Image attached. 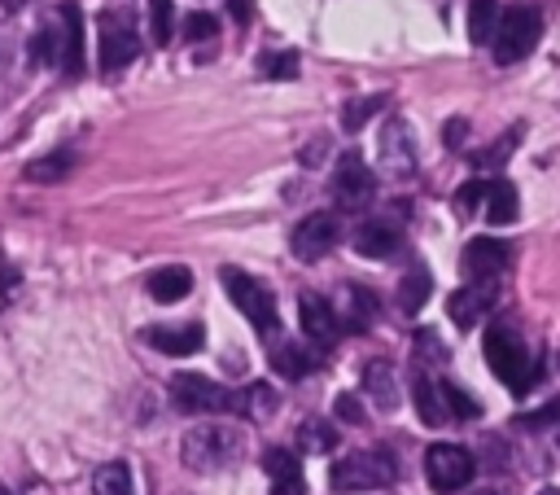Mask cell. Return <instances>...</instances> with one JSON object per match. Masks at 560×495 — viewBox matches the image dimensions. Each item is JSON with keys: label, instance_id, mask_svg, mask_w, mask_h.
<instances>
[{"label": "cell", "instance_id": "cell-21", "mask_svg": "<svg viewBox=\"0 0 560 495\" xmlns=\"http://www.w3.org/2000/svg\"><path fill=\"white\" fill-rule=\"evenodd\" d=\"M188 289H192V272H188V267H179V263L158 267V272L149 276V293H153L158 302H179Z\"/></svg>", "mask_w": 560, "mask_h": 495}, {"label": "cell", "instance_id": "cell-30", "mask_svg": "<svg viewBox=\"0 0 560 495\" xmlns=\"http://www.w3.org/2000/svg\"><path fill=\"white\" fill-rule=\"evenodd\" d=\"M438 385H442V403H446V416L451 421H472L481 412V403L472 394H464L459 385H451V381H438Z\"/></svg>", "mask_w": 560, "mask_h": 495}, {"label": "cell", "instance_id": "cell-35", "mask_svg": "<svg viewBox=\"0 0 560 495\" xmlns=\"http://www.w3.org/2000/svg\"><path fill=\"white\" fill-rule=\"evenodd\" d=\"M516 140H521V127H512V131H508V136H499L490 149H481V153H477V166H499L503 158H512Z\"/></svg>", "mask_w": 560, "mask_h": 495}, {"label": "cell", "instance_id": "cell-18", "mask_svg": "<svg viewBox=\"0 0 560 495\" xmlns=\"http://www.w3.org/2000/svg\"><path fill=\"white\" fill-rule=\"evenodd\" d=\"M363 390H368V399H372L381 412H394V407H398V377H394V364H385V359L363 364Z\"/></svg>", "mask_w": 560, "mask_h": 495}, {"label": "cell", "instance_id": "cell-5", "mask_svg": "<svg viewBox=\"0 0 560 495\" xmlns=\"http://www.w3.org/2000/svg\"><path fill=\"white\" fill-rule=\"evenodd\" d=\"M542 35V13L529 9V4H516L508 13H499V26H494V61L499 66H512L521 57H529V48L538 44Z\"/></svg>", "mask_w": 560, "mask_h": 495}, {"label": "cell", "instance_id": "cell-10", "mask_svg": "<svg viewBox=\"0 0 560 495\" xmlns=\"http://www.w3.org/2000/svg\"><path fill=\"white\" fill-rule=\"evenodd\" d=\"M472 469H477L472 456L464 447H455V442H433L424 451V477H429L433 491H459V486H468L472 482Z\"/></svg>", "mask_w": 560, "mask_h": 495}, {"label": "cell", "instance_id": "cell-28", "mask_svg": "<svg viewBox=\"0 0 560 495\" xmlns=\"http://www.w3.org/2000/svg\"><path fill=\"white\" fill-rule=\"evenodd\" d=\"M494 26H499V4L494 0H468V35L477 44L494 39Z\"/></svg>", "mask_w": 560, "mask_h": 495}, {"label": "cell", "instance_id": "cell-24", "mask_svg": "<svg viewBox=\"0 0 560 495\" xmlns=\"http://www.w3.org/2000/svg\"><path fill=\"white\" fill-rule=\"evenodd\" d=\"M92 495H136V482H131V469L122 460H109L92 473Z\"/></svg>", "mask_w": 560, "mask_h": 495}, {"label": "cell", "instance_id": "cell-6", "mask_svg": "<svg viewBox=\"0 0 560 495\" xmlns=\"http://www.w3.org/2000/svg\"><path fill=\"white\" fill-rule=\"evenodd\" d=\"M171 403L188 416H210V412H236V394L201 372H175L171 377Z\"/></svg>", "mask_w": 560, "mask_h": 495}, {"label": "cell", "instance_id": "cell-17", "mask_svg": "<svg viewBox=\"0 0 560 495\" xmlns=\"http://www.w3.org/2000/svg\"><path fill=\"white\" fill-rule=\"evenodd\" d=\"M398 228L394 223H385V219H368V223H359V232H354V250L363 254V258H394L398 254Z\"/></svg>", "mask_w": 560, "mask_h": 495}, {"label": "cell", "instance_id": "cell-34", "mask_svg": "<svg viewBox=\"0 0 560 495\" xmlns=\"http://www.w3.org/2000/svg\"><path fill=\"white\" fill-rule=\"evenodd\" d=\"M376 315V298H372V289H350V329H368V320Z\"/></svg>", "mask_w": 560, "mask_h": 495}, {"label": "cell", "instance_id": "cell-23", "mask_svg": "<svg viewBox=\"0 0 560 495\" xmlns=\"http://www.w3.org/2000/svg\"><path fill=\"white\" fill-rule=\"evenodd\" d=\"M74 171V153L70 149H57V153H48V158H35V162H26V180L31 184H52V180H66Z\"/></svg>", "mask_w": 560, "mask_h": 495}, {"label": "cell", "instance_id": "cell-20", "mask_svg": "<svg viewBox=\"0 0 560 495\" xmlns=\"http://www.w3.org/2000/svg\"><path fill=\"white\" fill-rule=\"evenodd\" d=\"M411 399H416V416L424 421V425H446L451 416H446V403H442V385L438 381H429V377H411Z\"/></svg>", "mask_w": 560, "mask_h": 495}, {"label": "cell", "instance_id": "cell-26", "mask_svg": "<svg viewBox=\"0 0 560 495\" xmlns=\"http://www.w3.org/2000/svg\"><path fill=\"white\" fill-rule=\"evenodd\" d=\"M429 289H433V285H429V272H424V267L416 263V267H411V272L402 276V285H398V307H402L407 315H416V311L424 307Z\"/></svg>", "mask_w": 560, "mask_h": 495}, {"label": "cell", "instance_id": "cell-37", "mask_svg": "<svg viewBox=\"0 0 560 495\" xmlns=\"http://www.w3.org/2000/svg\"><path fill=\"white\" fill-rule=\"evenodd\" d=\"M481 202H486V180H468V184H459V193H455V206H459L464 215L481 210Z\"/></svg>", "mask_w": 560, "mask_h": 495}, {"label": "cell", "instance_id": "cell-11", "mask_svg": "<svg viewBox=\"0 0 560 495\" xmlns=\"http://www.w3.org/2000/svg\"><path fill=\"white\" fill-rule=\"evenodd\" d=\"M337 241H341V223H337L332 210H311L306 219H298V228L289 237V245L302 263H319Z\"/></svg>", "mask_w": 560, "mask_h": 495}, {"label": "cell", "instance_id": "cell-4", "mask_svg": "<svg viewBox=\"0 0 560 495\" xmlns=\"http://www.w3.org/2000/svg\"><path fill=\"white\" fill-rule=\"evenodd\" d=\"M219 280H223V293L232 298V307L262 333V337H271L276 329H280V311H276V293L262 285V280H254L249 272H241V267H219Z\"/></svg>", "mask_w": 560, "mask_h": 495}, {"label": "cell", "instance_id": "cell-42", "mask_svg": "<svg viewBox=\"0 0 560 495\" xmlns=\"http://www.w3.org/2000/svg\"><path fill=\"white\" fill-rule=\"evenodd\" d=\"M459 136H464V118H455V123L446 127V140H451V145H459Z\"/></svg>", "mask_w": 560, "mask_h": 495}, {"label": "cell", "instance_id": "cell-27", "mask_svg": "<svg viewBox=\"0 0 560 495\" xmlns=\"http://www.w3.org/2000/svg\"><path fill=\"white\" fill-rule=\"evenodd\" d=\"M389 105V96L385 92H372V96H354V101H346V110H341V127L346 131H359L372 114H381Z\"/></svg>", "mask_w": 560, "mask_h": 495}, {"label": "cell", "instance_id": "cell-16", "mask_svg": "<svg viewBox=\"0 0 560 495\" xmlns=\"http://www.w3.org/2000/svg\"><path fill=\"white\" fill-rule=\"evenodd\" d=\"M494 307V285H464L446 298V315L459 324V329H472L486 311Z\"/></svg>", "mask_w": 560, "mask_h": 495}, {"label": "cell", "instance_id": "cell-19", "mask_svg": "<svg viewBox=\"0 0 560 495\" xmlns=\"http://www.w3.org/2000/svg\"><path fill=\"white\" fill-rule=\"evenodd\" d=\"M271 364H276V372H280V377H289V381H302V377H311V372H315V364H319V350H311V346H298V342H280V346L271 350Z\"/></svg>", "mask_w": 560, "mask_h": 495}, {"label": "cell", "instance_id": "cell-12", "mask_svg": "<svg viewBox=\"0 0 560 495\" xmlns=\"http://www.w3.org/2000/svg\"><path fill=\"white\" fill-rule=\"evenodd\" d=\"M508 258H512L508 241H499V237H472L464 245V254H459V267H464V276H472V285H494V276L508 267Z\"/></svg>", "mask_w": 560, "mask_h": 495}, {"label": "cell", "instance_id": "cell-39", "mask_svg": "<svg viewBox=\"0 0 560 495\" xmlns=\"http://www.w3.org/2000/svg\"><path fill=\"white\" fill-rule=\"evenodd\" d=\"M551 416H560V399H551L547 407H538V412H529V416H521V425H529V429H538V425H547Z\"/></svg>", "mask_w": 560, "mask_h": 495}, {"label": "cell", "instance_id": "cell-38", "mask_svg": "<svg viewBox=\"0 0 560 495\" xmlns=\"http://www.w3.org/2000/svg\"><path fill=\"white\" fill-rule=\"evenodd\" d=\"M337 416H341V421H350V425H359V421H363L359 399H354V394H341V399H337Z\"/></svg>", "mask_w": 560, "mask_h": 495}, {"label": "cell", "instance_id": "cell-1", "mask_svg": "<svg viewBox=\"0 0 560 495\" xmlns=\"http://www.w3.org/2000/svg\"><path fill=\"white\" fill-rule=\"evenodd\" d=\"M486 364H490V372H494L512 394H529V385L542 377V364L525 350V342H521L516 329H508V324H490V329H486Z\"/></svg>", "mask_w": 560, "mask_h": 495}, {"label": "cell", "instance_id": "cell-44", "mask_svg": "<svg viewBox=\"0 0 560 495\" xmlns=\"http://www.w3.org/2000/svg\"><path fill=\"white\" fill-rule=\"evenodd\" d=\"M542 495H560V486H551V491H542Z\"/></svg>", "mask_w": 560, "mask_h": 495}, {"label": "cell", "instance_id": "cell-31", "mask_svg": "<svg viewBox=\"0 0 560 495\" xmlns=\"http://www.w3.org/2000/svg\"><path fill=\"white\" fill-rule=\"evenodd\" d=\"M258 70H262L267 79H293V74H298V53H289V48H267V53L258 57Z\"/></svg>", "mask_w": 560, "mask_h": 495}, {"label": "cell", "instance_id": "cell-8", "mask_svg": "<svg viewBox=\"0 0 560 495\" xmlns=\"http://www.w3.org/2000/svg\"><path fill=\"white\" fill-rule=\"evenodd\" d=\"M44 39H52L48 57L66 74H79L83 70V13H79V4H61L57 18H52V31Z\"/></svg>", "mask_w": 560, "mask_h": 495}, {"label": "cell", "instance_id": "cell-15", "mask_svg": "<svg viewBox=\"0 0 560 495\" xmlns=\"http://www.w3.org/2000/svg\"><path fill=\"white\" fill-rule=\"evenodd\" d=\"M144 342L153 350H162V355H192V350H201L206 329L197 320H188V324H153V329H144Z\"/></svg>", "mask_w": 560, "mask_h": 495}, {"label": "cell", "instance_id": "cell-43", "mask_svg": "<svg viewBox=\"0 0 560 495\" xmlns=\"http://www.w3.org/2000/svg\"><path fill=\"white\" fill-rule=\"evenodd\" d=\"M472 495H499V491H472Z\"/></svg>", "mask_w": 560, "mask_h": 495}, {"label": "cell", "instance_id": "cell-25", "mask_svg": "<svg viewBox=\"0 0 560 495\" xmlns=\"http://www.w3.org/2000/svg\"><path fill=\"white\" fill-rule=\"evenodd\" d=\"M276 403H280L276 390L262 381H254V385H245V394H236V412H245L249 421H267L276 412Z\"/></svg>", "mask_w": 560, "mask_h": 495}, {"label": "cell", "instance_id": "cell-7", "mask_svg": "<svg viewBox=\"0 0 560 495\" xmlns=\"http://www.w3.org/2000/svg\"><path fill=\"white\" fill-rule=\"evenodd\" d=\"M96 31H101V74H118L122 66L136 61L140 35H136V18L127 9H105Z\"/></svg>", "mask_w": 560, "mask_h": 495}, {"label": "cell", "instance_id": "cell-32", "mask_svg": "<svg viewBox=\"0 0 560 495\" xmlns=\"http://www.w3.org/2000/svg\"><path fill=\"white\" fill-rule=\"evenodd\" d=\"M332 442H337V429L328 421H306L298 429V447L302 451H332Z\"/></svg>", "mask_w": 560, "mask_h": 495}, {"label": "cell", "instance_id": "cell-3", "mask_svg": "<svg viewBox=\"0 0 560 495\" xmlns=\"http://www.w3.org/2000/svg\"><path fill=\"white\" fill-rule=\"evenodd\" d=\"M394 477H398V464H394V456L389 451H381V447H363V451H350V456H341L332 469H328V482H332V491H341V495H354V491H381V486H394Z\"/></svg>", "mask_w": 560, "mask_h": 495}, {"label": "cell", "instance_id": "cell-22", "mask_svg": "<svg viewBox=\"0 0 560 495\" xmlns=\"http://www.w3.org/2000/svg\"><path fill=\"white\" fill-rule=\"evenodd\" d=\"M516 188L508 184V180H486V202H481V210H486V219L490 223H512L516 219Z\"/></svg>", "mask_w": 560, "mask_h": 495}, {"label": "cell", "instance_id": "cell-33", "mask_svg": "<svg viewBox=\"0 0 560 495\" xmlns=\"http://www.w3.org/2000/svg\"><path fill=\"white\" fill-rule=\"evenodd\" d=\"M171 22H175V4L171 0H149V31L158 44L171 39Z\"/></svg>", "mask_w": 560, "mask_h": 495}, {"label": "cell", "instance_id": "cell-13", "mask_svg": "<svg viewBox=\"0 0 560 495\" xmlns=\"http://www.w3.org/2000/svg\"><path fill=\"white\" fill-rule=\"evenodd\" d=\"M381 171L385 175H394V180H402V175H411L416 171V140H411V127L402 123V118H389L385 127H381Z\"/></svg>", "mask_w": 560, "mask_h": 495}, {"label": "cell", "instance_id": "cell-9", "mask_svg": "<svg viewBox=\"0 0 560 495\" xmlns=\"http://www.w3.org/2000/svg\"><path fill=\"white\" fill-rule=\"evenodd\" d=\"M372 193H376V175L368 171V162L354 149L341 153L337 158V171H332V202L341 210H363L372 202Z\"/></svg>", "mask_w": 560, "mask_h": 495}, {"label": "cell", "instance_id": "cell-29", "mask_svg": "<svg viewBox=\"0 0 560 495\" xmlns=\"http://www.w3.org/2000/svg\"><path fill=\"white\" fill-rule=\"evenodd\" d=\"M262 469H267L271 486H276V482H293V477H302V473H298V456H293L289 447H267V451H262Z\"/></svg>", "mask_w": 560, "mask_h": 495}, {"label": "cell", "instance_id": "cell-45", "mask_svg": "<svg viewBox=\"0 0 560 495\" xmlns=\"http://www.w3.org/2000/svg\"><path fill=\"white\" fill-rule=\"evenodd\" d=\"M0 495H9V491H4V486H0Z\"/></svg>", "mask_w": 560, "mask_h": 495}, {"label": "cell", "instance_id": "cell-14", "mask_svg": "<svg viewBox=\"0 0 560 495\" xmlns=\"http://www.w3.org/2000/svg\"><path fill=\"white\" fill-rule=\"evenodd\" d=\"M298 311H302V329H306V337H311L315 346L337 342V333H341V315L332 311L328 298H319V293H302V298H298Z\"/></svg>", "mask_w": 560, "mask_h": 495}, {"label": "cell", "instance_id": "cell-36", "mask_svg": "<svg viewBox=\"0 0 560 495\" xmlns=\"http://www.w3.org/2000/svg\"><path fill=\"white\" fill-rule=\"evenodd\" d=\"M184 35H188V44H192V39H214V35H219V18H214V13H188Z\"/></svg>", "mask_w": 560, "mask_h": 495}, {"label": "cell", "instance_id": "cell-41", "mask_svg": "<svg viewBox=\"0 0 560 495\" xmlns=\"http://www.w3.org/2000/svg\"><path fill=\"white\" fill-rule=\"evenodd\" d=\"M228 13H232L241 26H245V22H249V0H228Z\"/></svg>", "mask_w": 560, "mask_h": 495}, {"label": "cell", "instance_id": "cell-40", "mask_svg": "<svg viewBox=\"0 0 560 495\" xmlns=\"http://www.w3.org/2000/svg\"><path fill=\"white\" fill-rule=\"evenodd\" d=\"M420 350H424L429 359H446V346H442L433 333H420Z\"/></svg>", "mask_w": 560, "mask_h": 495}, {"label": "cell", "instance_id": "cell-2", "mask_svg": "<svg viewBox=\"0 0 560 495\" xmlns=\"http://www.w3.org/2000/svg\"><path fill=\"white\" fill-rule=\"evenodd\" d=\"M241 451H245V438H241V429H232V425H197V429H188L184 442H179L184 464L197 469V473H219V469L236 464Z\"/></svg>", "mask_w": 560, "mask_h": 495}]
</instances>
